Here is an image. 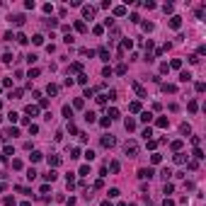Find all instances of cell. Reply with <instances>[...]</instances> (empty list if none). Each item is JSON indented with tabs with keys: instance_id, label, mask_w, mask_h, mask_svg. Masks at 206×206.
<instances>
[{
	"instance_id": "4316f807",
	"label": "cell",
	"mask_w": 206,
	"mask_h": 206,
	"mask_svg": "<svg viewBox=\"0 0 206 206\" xmlns=\"http://www.w3.org/2000/svg\"><path fill=\"white\" fill-rule=\"evenodd\" d=\"M162 191H165V194H172V191H175V187H172L170 182H165V189H162Z\"/></svg>"
},
{
	"instance_id": "30bf717a",
	"label": "cell",
	"mask_w": 206,
	"mask_h": 206,
	"mask_svg": "<svg viewBox=\"0 0 206 206\" xmlns=\"http://www.w3.org/2000/svg\"><path fill=\"white\" fill-rule=\"evenodd\" d=\"M180 80H182V82H189V80H191V73H189V71H182V73H180Z\"/></svg>"
},
{
	"instance_id": "d6a6232c",
	"label": "cell",
	"mask_w": 206,
	"mask_h": 206,
	"mask_svg": "<svg viewBox=\"0 0 206 206\" xmlns=\"http://www.w3.org/2000/svg\"><path fill=\"white\" fill-rule=\"evenodd\" d=\"M172 150H177V153H180V150H182V141H172Z\"/></svg>"
},
{
	"instance_id": "cb8c5ba5",
	"label": "cell",
	"mask_w": 206,
	"mask_h": 206,
	"mask_svg": "<svg viewBox=\"0 0 206 206\" xmlns=\"http://www.w3.org/2000/svg\"><path fill=\"white\" fill-rule=\"evenodd\" d=\"M29 158H32V162H39V160H41V153H39V150H34Z\"/></svg>"
},
{
	"instance_id": "1f68e13d",
	"label": "cell",
	"mask_w": 206,
	"mask_h": 206,
	"mask_svg": "<svg viewBox=\"0 0 206 206\" xmlns=\"http://www.w3.org/2000/svg\"><path fill=\"white\" fill-rule=\"evenodd\" d=\"M150 119H153V114H150V112H143L141 114V121H150Z\"/></svg>"
},
{
	"instance_id": "f35d334b",
	"label": "cell",
	"mask_w": 206,
	"mask_h": 206,
	"mask_svg": "<svg viewBox=\"0 0 206 206\" xmlns=\"http://www.w3.org/2000/svg\"><path fill=\"white\" fill-rule=\"evenodd\" d=\"M8 119H10V121H17V119H19V114H17V112H10V114H8Z\"/></svg>"
},
{
	"instance_id": "ffe728a7",
	"label": "cell",
	"mask_w": 206,
	"mask_h": 206,
	"mask_svg": "<svg viewBox=\"0 0 206 206\" xmlns=\"http://www.w3.org/2000/svg\"><path fill=\"white\" fill-rule=\"evenodd\" d=\"M131 46H133V41H131V39H124V44H121V49H119V51H124V49H131Z\"/></svg>"
},
{
	"instance_id": "4dcf8cb0",
	"label": "cell",
	"mask_w": 206,
	"mask_h": 206,
	"mask_svg": "<svg viewBox=\"0 0 206 206\" xmlns=\"http://www.w3.org/2000/svg\"><path fill=\"white\" fill-rule=\"evenodd\" d=\"M150 136H153V131H150V126H148V129H143V138H146V141H150Z\"/></svg>"
},
{
	"instance_id": "d4e9b609",
	"label": "cell",
	"mask_w": 206,
	"mask_h": 206,
	"mask_svg": "<svg viewBox=\"0 0 206 206\" xmlns=\"http://www.w3.org/2000/svg\"><path fill=\"white\" fill-rule=\"evenodd\" d=\"M160 160H162V155H158V153H153V155H150V162H153V165H158Z\"/></svg>"
},
{
	"instance_id": "b9f144b4",
	"label": "cell",
	"mask_w": 206,
	"mask_h": 206,
	"mask_svg": "<svg viewBox=\"0 0 206 206\" xmlns=\"http://www.w3.org/2000/svg\"><path fill=\"white\" fill-rule=\"evenodd\" d=\"M129 109H131V112H138L141 104H138V102H131V107H129Z\"/></svg>"
},
{
	"instance_id": "5b68a950",
	"label": "cell",
	"mask_w": 206,
	"mask_h": 206,
	"mask_svg": "<svg viewBox=\"0 0 206 206\" xmlns=\"http://www.w3.org/2000/svg\"><path fill=\"white\" fill-rule=\"evenodd\" d=\"M170 27H172V29H180V27H182V19H180V17L175 15L172 19H170Z\"/></svg>"
},
{
	"instance_id": "83f0119b",
	"label": "cell",
	"mask_w": 206,
	"mask_h": 206,
	"mask_svg": "<svg viewBox=\"0 0 206 206\" xmlns=\"http://www.w3.org/2000/svg\"><path fill=\"white\" fill-rule=\"evenodd\" d=\"M109 170H112V172H119V162L112 160V162H109Z\"/></svg>"
},
{
	"instance_id": "60d3db41",
	"label": "cell",
	"mask_w": 206,
	"mask_h": 206,
	"mask_svg": "<svg viewBox=\"0 0 206 206\" xmlns=\"http://www.w3.org/2000/svg\"><path fill=\"white\" fill-rule=\"evenodd\" d=\"M180 131H182V133H189V131H191V129H189V124H182V126H180Z\"/></svg>"
},
{
	"instance_id": "277c9868",
	"label": "cell",
	"mask_w": 206,
	"mask_h": 206,
	"mask_svg": "<svg viewBox=\"0 0 206 206\" xmlns=\"http://www.w3.org/2000/svg\"><path fill=\"white\" fill-rule=\"evenodd\" d=\"M114 143H116V141H114V136H102V146H104V148H112Z\"/></svg>"
},
{
	"instance_id": "2e32d148",
	"label": "cell",
	"mask_w": 206,
	"mask_h": 206,
	"mask_svg": "<svg viewBox=\"0 0 206 206\" xmlns=\"http://www.w3.org/2000/svg\"><path fill=\"white\" fill-rule=\"evenodd\" d=\"M80 71H82V63H73L71 71H68V75H71V73H80Z\"/></svg>"
},
{
	"instance_id": "c3c4849f",
	"label": "cell",
	"mask_w": 206,
	"mask_h": 206,
	"mask_svg": "<svg viewBox=\"0 0 206 206\" xmlns=\"http://www.w3.org/2000/svg\"><path fill=\"white\" fill-rule=\"evenodd\" d=\"M102 206H112V204H109V201H104V204H102Z\"/></svg>"
},
{
	"instance_id": "3957f363",
	"label": "cell",
	"mask_w": 206,
	"mask_h": 206,
	"mask_svg": "<svg viewBox=\"0 0 206 206\" xmlns=\"http://www.w3.org/2000/svg\"><path fill=\"white\" fill-rule=\"evenodd\" d=\"M138 177H141V180H150V177H153V170H150V167H141Z\"/></svg>"
},
{
	"instance_id": "7bdbcfd3",
	"label": "cell",
	"mask_w": 206,
	"mask_h": 206,
	"mask_svg": "<svg viewBox=\"0 0 206 206\" xmlns=\"http://www.w3.org/2000/svg\"><path fill=\"white\" fill-rule=\"evenodd\" d=\"M85 158L87 160H95V150H85Z\"/></svg>"
},
{
	"instance_id": "7c38bea8",
	"label": "cell",
	"mask_w": 206,
	"mask_h": 206,
	"mask_svg": "<svg viewBox=\"0 0 206 206\" xmlns=\"http://www.w3.org/2000/svg\"><path fill=\"white\" fill-rule=\"evenodd\" d=\"M158 126H160V129H167V126H170V119H165V116H160V119H158Z\"/></svg>"
},
{
	"instance_id": "7dc6e473",
	"label": "cell",
	"mask_w": 206,
	"mask_h": 206,
	"mask_svg": "<svg viewBox=\"0 0 206 206\" xmlns=\"http://www.w3.org/2000/svg\"><path fill=\"white\" fill-rule=\"evenodd\" d=\"M162 206H175V201H172V199H165V204Z\"/></svg>"
},
{
	"instance_id": "44dd1931",
	"label": "cell",
	"mask_w": 206,
	"mask_h": 206,
	"mask_svg": "<svg viewBox=\"0 0 206 206\" xmlns=\"http://www.w3.org/2000/svg\"><path fill=\"white\" fill-rule=\"evenodd\" d=\"M19 131H17V129H8V131H5V136H8V138H15V136H17Z\"/></svg>"
},
{
	"instance_id": "5bb4252c",
	"label": "cell",
	"mask_w": 206,
	"mask_h": 206,
	"mask_svg": "<svg viewBox=\"0 0 206 206\" xmlns=\"http://www.w3.org/2000/svg\"><path fill=\"white\" fill-rule=\"evenodd\" d=\"M27 114H29V116H37V114H39V107L29 104V107H27Z\"/></svg>"
},
{
	"instance_id": "7a4b0ae2",
	"label": "cell",
	"mask_w": 206,
	"mask_h": 206,
	"mask_svg": "<svg viewBox=\"0 0 206 206\" xmlns=\"http://www.w3.org/2000/svg\"><path fill=\"white\" fill-rule=\"evenodd\" d=\"M82 17H85V19L95 17V8H92V5H82Z\"/></svg>"
},
{
	"instance_id": "ac0fdd59",
	"label": "cell",
	"mask_w": 206,
	"mask_h": 206,
	"mask_svg": "<svg viewBox=\"0 0 206 206\" xmlns=\"http://www.w3.org/2000/svg\"><path fill=\"white\" fill-rule=\"evenodd\" d=\"M126 71H129L126 63H119V66H116V73H119V75H126Z\"/></svg>"
},
{
	"instance_id": "f6af8a7d",
	"label": "cell",
	"mask_w": 206,
	"mask_h": 206,
	"mask_svg": "<svg viewBox=\"0 0 206 206\" xmlns=\"http://www.w3.org/2000/svg\"><path fill=\"white\" fill-rule=\"evenodd\" d=\"M184 160H187V158H184L182 153H177V155H175V162H184Z\"/></svg>"
},
{
	"instance_id": "9c48e42d",
	"label": "cell",
	"mask_w": 206,
	"mask_h": 206,
	"mask_svg": "<svg viewBox=\"0 0 206 206\" xmlns=\"http://www.w3.org/2000/svg\"><path fill=\"white\" fill-rule=\"evenodd\" d=\"M44 177H46V182H53V180L58 177V172H56V170H49V172H46Z\"/></svg>"
},
{
	"instance_id": "603a6c76",
	"label": "cell",
	"mask_w": 206,
	"mask_h": 206,
	"mask_svg": "<svg viewBox=\"0 0 206 206\" xmlns=\"http://www.w3.org/2000/svg\"><path fill=\"white\" fill-rule=\"evenodd\" d=\"M46 92H49V95H56L58 92V85H53V82H51V85L46 87Z\"/></svg>"
},
{
	"instance_id": "ba28073f",
	"label": "cell",
	"mask_w": 206,
	"mask_h": 206,
	"mask_svg": "<svg viewBox=\"0 0 206 206\" xmlns=\"http://www.w3.org/2000/svg\"><path fill=\"white\" fill-rule=\"evenodd\" d=\"M114 15L116 17H124V15H126V8H124V5H116V8H114Z\"/></svg>"
},
{
	"instance_id": "74e56055",
	"label": "cell",
	"mask_w": 206,
	"mask_h": 206,
	"mask_svg": "<svg viewBox=\"0 0 206 206\" xmlns=\"http://www.w3.org/2000/svg\"><path fill=\"white\" fill-rule=\"evenodd\" d=\"M10 97H12V100H19V97H22V90H15V92H10Z\"/></svg>"
},
{
	"instance_id": "9a60e30c",
	"label": "cell",
	"mask_w": 206,
	"mask_h": 206,
	"mask_svg": "<svg viewBox=\"0 0 206 206\" xmlns=\"http://www.w3.org/2000/svg\"><path fill=\"white\" fill-rule=\"evenodd\" d=\"M63 116H68V119L73 116V107L71 104H63Z\"/></svg>"
},
{
	"instance_id": "ab89813d",
	"label": "cell",
	"mask_w": 206,
	"mask_h": 206,
	"mask_svg": "<svg viewBox=\"0 0 206 206\" xmlns=\"http://www.w3.org/2000/svg\"><path fill=\"white\" fill-rule=\"evenodd\" d=\"M107 116H109V119H116V116H119V112H116V109H109Z\"/></svg>"
},
{
	"instance_id": "836d02e7",
	"label": "cell",
	"mask_w": 206,
	"mask_h": 206,
	"mask_svg": "<svg viewBox=\"0 0 206 206\" xmlns=\"http://www.w3.org/2000/svg\"><path fill=\"white\" fill-rule=\"evenodd\" d=\"M162 90H165V92H175L177 87H175V85H167V82H165V85H162Z\"/></svg>"
},
{
	"instance_id": "f546056e",
	"label": "cell",
	"mask_w": 206,
	"mask_h": 206,
	"mask_svg": "<svg viewBox=\"0 0 206 206\" xmlns=\"http://www.w3.org/2000/svg\"><path fill=\"white\" fill-rule=\"evenodd\" d=\"M196 109H199V104H196V100H191V102H189V112H191V114H194V112H196Z\"/></svg>"
},
{
	"instance_id": "e0dca14e",
	"label": "cell",
	"mask_w": 206,
	"mask_h": 206,
	"mask_svg": "<svg viewBox=\"0 0 206 206\" xmlns=\"http://www.w3.org/2000/svg\"><path fill=\"white\" fill-rule=\"evenodd\" d=\"M160 175H162V180H165V182H167V180H170V177H172V170H170V167H165V170H162V172H160Z\"/></svg>"
},
{
	"instance_id": "7402d4cb",
	"label": "cell",
	"mask_w": 206,
	"mask_h": 206,
	"mask_svg": "<svg viewBox=\"0 0 206 206\" xmlns=\"http://www.w3.org/2000/svg\"><path fill=\"white\" fill-rule=\"evenodd\" d=\"M32 41H34L37 46H41V44H44V37H41V34H37V37H32Z\"/></svg>"
},
{
	"instance_id": "484cf974",
	"label": "cell",
	"mask_w": 206,
	"mask_h": 206,
	"mask_svg": "<svg viewBox=\"0 0 206 206\" xmlns=\"http://www.w3.org/2000/svg\"><path fill=\"white\" fill-rule=\"evenodd\" d=\"M100 58L102 61H109V51L107 49H100Z\"/></svg>"
},
{
	"instance_id": "8d00e7d4",
	"label": "cell",
	"mask_w": 206,
	"mask_h": 206,
	"mask_svg": "<svg viewBox=\"0 0 206 206\" xmlns=\"http://www.w3.org/2000/svg\"><path fill=\"white\" fill-rule=\"evenodd\" d=\"M78 82H80V85H85V82H87V75L80 73V75H78Z\"/></svg>"
},
{
	"instance_id": "bcb514c9",
	"label": "cell",
	"mask_w": 206,
	"mask_h": 206,
	"mask_svg": "<svg viewBox=\"0 0 206 206\" xmlns=\"http://www.w3.org/2000/svg\"><path fill=\"white\" fill-rule=\"evenodd\" d=\"M170 66H172V68H182V61H180V58H175V61H172Z\"/></svg>"
},
{
	"instance_id": "52a82bcc",
	"label": "cell",
	"mask_w": 206,
	"mask_h": 206,
	"mask_svg": "<svg viewBox=\"0 0 206 206\" xmlns=\"http://www.w3.org/2000/svg\"><path fill=\"white\" fill-rule=\"evenodd\" d=\"M131 85H133V90H136V95H138V97H146V90H143L138 82H131Z\"/></svg>"
},
{
	"instance_id": "f1b7e54d",
	"label": "cell",
	"mask_w": 206,
	"mask_h": 206,
	"mask_svg": "<svg viewBox=\"0 0 206 206\" xmlns=\"http://www.w3.org/2000/svg\"><path fill=\"white\" fill-rule=\"evenodd\" d=\"M75 29H78V32H85L87 27H85V22H80V19H78V22H75Z\"/></svg>"
},
{
	"instance_id": "ee69618b",
	"label": "cell",
	"mask_w": 206,
	"mask_h": 206,
	"mask_svg": "<svg viewBox=\"0 0 206 206\" xmlns=\"http://www.w3.org/2000/svg\"><path fill=\"white\" fill-rule=\"evenodd\" d=\"M17 41H19V44H27V37H24V34H17V37H15Z\"/></svg>"
},
{
	"instance_id": "e575fe53",
	"label": "cell",
	"mask_w": 206,
	"mask_h": 206,
	"mask_svg": "<svg viewBox=\"0 0 206 206\" xmlns=\"http://www.w3.org/2000/svg\"><path fill=\"white\" fill-rule=\"evenodd\" d=\"M112 73H114V71H112V68H109V66L104 68V71H102V75H104V78H112Z\"/></svg>"
},
{
	"instance_id": "4fadbf2b",
	"label": "cell",
	"mask_w": 206,
	"mask_h": 206,
	"mask_svg": "<svg viewBox=\"0 0 206 206\" xmlns=\"http://www.w3.org/2000/svg\"><path fill=\"white\" fill-rule=\"evenodd\" d=\"M49 165H51V167H58V165H61V158H58V155L49 158Z\"/></svg>"
},
{
	"instance_id": "d590c367",
	"label": "cell",
	"mask_w": 206,
	"mask_h": 206,
	"mask_svg": "<svg viewBox=\"0 0 206 206\" xmlns=\"http://www.w3.org/2000/svg\"><path fill=\"white\" fill-rule=\"evenodd\" d=\"M27 177H29V180H34V177H37V170L29 167V170H27Z\"/></svg>"
},
{
	"instance_id": "8fae6325",
	"label": "cell",
	"mask_w": 206,
	"mask_h": 206,
	"mask_svg": "<svg viewBox=\"0 0 206 206\" xmlns=\"http://www.w3.org/2000/svg\"><path fill=\"white\" fill-rule=\"evenodd\" d=\"M124 126H126V131H133V129H136V121L133 119H126V121H124Z\"/></svg>"
},
{
	"instance_id": "6da1fadb",
	"label": "cell",
	"mask_w": 206,
	"mask_h": 206,
	"mask_svg": "<svg viewBox=\"0 0 206 206\" xmlns=\"http://www.w3.org/2000/svg\"><path fill=\"white\" fill-rule=\"evenodd\" d=\"M124 153H126L129 158H136V155H138V143H136V141H126V146H124Z\"/></svg>"
},
{
	"instance_id": "d6986e66",
	"label": "cell",
	"mask_w": 206,
	"mask_h": 206,
	"mask_svg": "<svg viewBox=\"0 0 206 206\" xmlns=\"http://www.w3.org/2000/svg\"><path fill=\"white\" fill-rule=\"evenodd\" d=\"M204 15H206V5H201V8H196V17H199V19H204Z\"/></svg>"
},
{
	"instance_id": "8992f818",
	"label": "cell",
	"mask_w": 206,
	"mask_h": 206,
	"mask_svg": "<svg viewBox=\"0 0 206 206\" xmlns=\"http://www.w3.org/2000/svg\"><path fill=\"white\" fill-rule=\"evenodd\" d=\"M10 22H15L17 27H22V24H24V15H15V17H10Z\"/></svg>"
}]
</instances>
